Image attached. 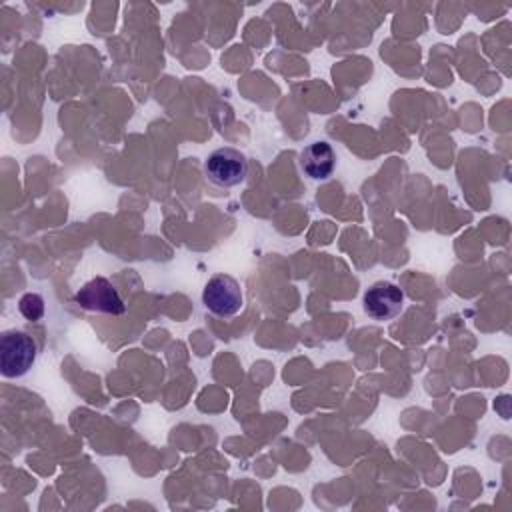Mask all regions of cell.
<instances>
[{"instance_id": "6da1fadb", "label": "cell", "mask_w": 512, "mask_h": 512, "mask_svg": "<svg viewBox=\"0 0 512 512\" xmlns=\"http://www.w3.org/2000/svg\"><path fill=\"white\" fill-rule=\"evenodd\" d=\"M36 342L22 330H4L0 334V374L4 378H22L36 362Z\"/></svg>"}, {"instance_id": "7a4b0ae2", "label": "cell", "mask_w": 512, "mask_h": 512, "mask_svg": "<svg viewBox=\"0 0 512 512\" xmlns=\"http://www.w3.org/2000/svg\"><path fill=\"white\" fill-rule=\"evenodd\" d=\"M202 304L214 316H220V318L236 316L244 306V294H242L240 282L230 274L210 276L202 290Z\"/></svg>"}, {"instance_id": "3957f363", "label": "cell", "mask_w": 512, "mask_h": 512, "mask_svg": "<svg viewBox=\"0 0 512 512\" xmlns=\"http://www.w3.org/2000/svg\"><path fill=\"white\" fill-rule=\"evenodd\" d=\"M204 174L218 188H234L246 180L248 160L240 150L222 146L208 154L204 162Z\"/></svg>"}, {"instance_id": "277c9868", "label": "cell", "mask_w": 512, "mask_h": 512, "mask_svg": "<svg viewBox=\"0 0 512 512\" xmlns=\"http://www.w3.org/2000/svg\"><path fill=\"white\" fill-rule=\"evenodd\" d=\"M74 300L76 304L90 312H102L112 316H120L126 312V304L120 298L118 290L104 276H94L88 282H84L74 294Z\"/></svg>"}, {"instance_id": "5b68a950", "label": "cell", "mask_w": 512, "mask_h": 512, "mask_svg": "<svg viewBox=\"0 0 512 512\" xmlns=\"http://www.w3.org/2000/svg\"><path fill=\"white\" fill-rule=\"evenodd\" d=\"M362 306L372 320H394L404 310V292L400 286L388 280H378L366 288L362 296Z\"/></svg>"}, {"instance_id": "8992f818", "label": "cell", "mask_w": 512, "mask_h": 512, "mask_svg": "<svg viewBox=\"0 0 512 512\" xmlns=\"http://www.w3.org/2000/svg\"><path fill=\"white\" fill-rule=\"evenodd\" d=\"M300 168L312 180H326L336 168V152L326 140H316L300 152Z\"/></svg>"}, {"instance_id": "52a82bcc", "label": "cell", "mask_w": 512, "mask_h": 512, "mask_svg": "<svg viewBox=\"0 0 512 512\" xmlns=\"http://www.w3.org/2000/svg\"><path fill=\"white\" fill-rule=\"evenodd\" d=\"M18 310L20 314L30 320V322H36L44 316L46 312V306H44V298L38 294V292H26L20 296L18 300Z\"/></svg>"}]
</instances>
